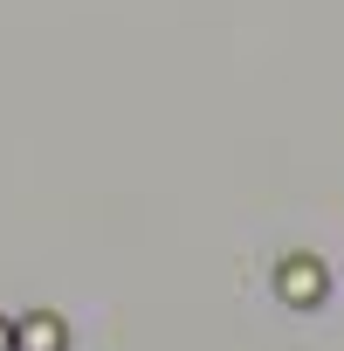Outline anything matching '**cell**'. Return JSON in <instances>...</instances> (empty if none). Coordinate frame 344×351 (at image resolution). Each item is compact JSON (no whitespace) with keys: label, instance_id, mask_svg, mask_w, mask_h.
I'll list each match as a JSON object with an SVG mask.
<instances>
[{"label":"cell","instance_id":"6da1fadb","mask_svg":"<svg viewBox=\"0 0 344 351\" xmlns=\"http://www.w3.org/2000/svg\"><path fill=\"white\" fill-rule=\"evenodd\" d=\"M275 296H282L289 310H317V303L330 296V269H323L317 255H282V262H275Z\"/></svg>","mask_w":344,"mask_h":351},{"label":"cell","instance_id":"7a4b0ae2","mask_svg":"<svg viewBox=\"0 0 344 351\" xmlns=\"http://www.w3.org/2000/svg\"><path fill=\"white\" fill-rule=\"evenodd\" d=\"M21 344L28 351H62V324L56 317H35V324H21Z\"/></svg>","mask_w":344,"mask_h":351},{"label":"cell","instance_id":"3957f363","mask_svg":"<svg viewBox=\"0 0 344 351\" xmlns=\"http://www.w3.org/2000/svg\"><path fill=\"white\" fill-rule=\"evenodd\" d=\"M8 344H14V330H8V324H0V351H8Z\"/></svg>","mask_w":344,"mask_h":351}]
</instances>
